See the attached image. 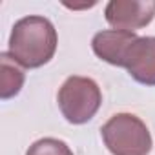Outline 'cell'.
<instances>
[{"mask_svg":"<svg viewBox=\"0 0 155 155\" xmlns=\"http://www.w3.org/2000/svg\"><path fill=\"white\" fill-rule=\"evenodd\" d=\"M57 44L58 37L53 22L40 15H29L15 22L8 53L22 68L35 69L55 57Z\"/></svg>","mask_w":155,"mask_h":155,"instance_id":"cell-1","label":"cell"},{"mask_svg":"<svg viewBox=\"0 0 155 155\" xmlns=\"http://www.w3.org/2000/svg\"><path fill=\"white\" fill-rule=\"evenodd\" d=\"M104 146L111 155H148L153 146L148 126L133 113H117L102 128Z\"/></svg>","mask_w":155,"mask_h":155,"instance_id":"cell-2","label":"cell"},{"mask_svg":"<svg viewBox=\"0 0 155 155\" xmlns=\"http://www.w3.org/2000/svg\"><path fill=\"white\" fill-rule=\"evenodd\" d=\"M57 101L64 119L69 124H86L99 111L102 104V93L93 79L71 75L60 86Z\"/></svg>","mask_w":155,"mask_h":155,"instance_id":"cell-3","label":"cell"},{"mask_svg":"<svg viewBox=\"0 0 155 155\" xmlns=\"http://www.w3.org/2000/svg\"><path fill=\"white\" fill-rule=\"evenodd\" d=\"M104 17L113 29L133 33L155 18V0H111L106 4Z\"/></svg>","mask_w":155,"mask_h":155,"instance_id":"cell-4","label":"cell"},{"mask_svg":"<svg viewBox=\"0 0 155 155\" xmlns=\"http://www.w3.org/2000/svg\"><path fill=\"white\" fill-rule=\"evenodd\" d=\"M137 38L139 37L131 31L104 29V31L95 33V37L91 38V49L101 60H104L111 66L124 68L128 51Z\"/></svg>","mask_w":155,"mask_h":155,"instance_id":"cell-5","label":"cell"},{"mask_svg":"<svg viewBox=\"0 0 155 155\" xmlns=\"http://www.w3.org/2000/svg\"><path fill=\"white\" fill-rule=\"evenodd\" d=\"M124 68L139 84L155 86V37H139L128 51Z\"/></svg>","mask_w":155,"mask_h":155,"instance_id":"cell-6","label":"cell"},{"mask_svg":"<svg viewBox=\"0 0 155 155\" xmlns=\"http://www.w3.org/2000/svg\"><path fill=\"white\" fill-rule=\"evenodd\" d=\"M0 66H2V73H0V97H2V101H8L20 93L26 77H24V71L17 66V62L9 57V53H0Z\"/></svg>","mask_w":155,"mask_h":155,"instance_id":"cell-7","label":"cell"},{"mask_svg":"<svg viewBox=\"0 0 155 155\" xmlns=\"http://www.w3.org/2000/svg\"><path fill=\"white\" fill-rule=\"evenodd\" d=\"M26 155H73V151L64 140H58L53 137H44V139L35 140L28 148Z\"/></svg>","mask_w":155,"mask_h":155,"instance_id":"cell-8","label":"cell"}]
</instances>
